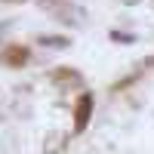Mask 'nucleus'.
Wrapping results in <instances>:
<instances>
[{
  "mask_svg": "<svg viewBox=\"0 0 154 154\" xmlns=\"http://www.w3.org/2000/svg\"><path fill=\"white\" fill-rule=\"evenodd\" d=\"M0 59H3V65H9V68H25V62H28V49L19 46V43H12V46L3 49Z\"/></svg>",
  "mask_w": 154,
  "mask_h": 154,
  "instance_id": "obj_2",
  "label": "nucleus"
},
{
  "mask_svg": "<svg viewBox=\"0 0 154 154\" xmlns=\"http://www.w3.org/2000/svg\"><path fill=\"white\" fill-rule=\"evenodd\" d=\"M93 108H96V96L93 93H80L74 102V133H83L89 120H93Z\"/></svg>",
  "mask_w": 154,
  "mask_h": 154,
  "instance_id": "obj_1",
  "label": "nucleus"
},
{
  "mask_svg": "<svg viewBox=\"0 0 154 154\" xmlns=\"http://www.w3.org/2000/svg\"><path fill=\"white\" fill-rule=\"evenodd\" d=\"M53 80L56 83H80V74H77L74 68H59V71H53Z\"/></svg>",
  "mask_w": 154,
  "mask_h": 154,
  "instance_id": "obj_3",
  "label": "nucleus"
},
{
  "mask_svg": "<svg viewBox=\"0 0 154 154\" xmlns=\"http://www.w3.org/2000/svg\"><path fill=\"white\" fill-rule=\"evenodd\" d=\"M145 68H154V56H148V59H145Z\"/></svg>",
  "mask_w": 154,
  "mask_h": 154,
  "instance_id": "obj_6",
  "label": "nucleus"
},
{
  "mask_svg": "<svg viewBox=\"0 0 154 154\" xmlns=\"http://www.w3.org/2000/svg\"><path fill=\"white\" fill-rule=\"evenodd\" d=\"M0 3H28V0H0Z\"/></svg>",
  "mask_w": 154,
  "mask_h": 154,
  "instance_id": "obj_7",
  "label": "nucleus"
},
{
  "mask_svg": "<svg viewBox=\"0 0 154 154\" xmlns=\"http://www.w3.org/2000/svg\"><path fill=\"white\" fill-rule=\"evenodd\" d=\"M111 40H123V43H133L136 37H133V34H120V31H111Z\"/></svg>",
  "mask_w": 154,
  "mask_h": 154,
  "instance_id": "obj_5",
  "label": "nucleus"
},
{
  "mask_svg": "<svg viewBox=\"0 0 154 154\" xmlns=\"http://www.w3.org/2000/svg\"><path fill=\"white\" fill-rule=\"evenodd\" d=\"M40 43H43V46H53V49H68V46H71V40H68V37H62V34H43Z\"/></svg>",
  "mask_w": 154,
  "mask_h": 154,
  "instance_id": "obj_4",
  "label": "nucleus"
}]
</instances>
